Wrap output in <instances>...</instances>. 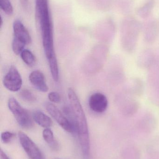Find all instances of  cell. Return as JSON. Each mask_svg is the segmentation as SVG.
<instances>
[{"label":"cell","mask_w":159,"mask_h":159,"mask_svg":"<svg viewBox=\"0 0 159 159\" xmlns=\"http://www.w3.org/2000/svg\"><path fill=\"white\" fill-rule=\"evenodd\" d=\"M68 96L76 131L78 135L82 153L85 157L87 158L90 151V143L86 115L77 95L71 88L68 89Z\"/></svg>","instance_id":"obj_1"},{"label":"cell","mask_w":159,"mask_h":159,"mask_svg":"<svg viewBox=\"0 0 159 159\" xmlns=\"http://www.w3.org/2000/svg\"><path fill=\"white\" fill-rule=\"evenodd\" d=\"M8 107L20 126L26 129L32 127L33 123L29 112L21 106L16 99L10 98L8 100Z\"/></svg>","instance_id":"obj_2"},{"label":"cell","mask_w":159,"mask_h":159,"mask_svg":"<svg viewBox=\"0 0 159 159\" xmlns=\"http://www.w3.org/2000/svg\"><path fill=\"white\" fill-rule=\"evenodd\" d=\"M45 107L49 115L64 130L69 133H73L76 131L75 127L72 121L67 118L53 104L46 103Z\"/></svg>","instance_id":"obj_3"},{"label":"cell","mask_w":159,"mask_h":159,"mask_svg":"<svg viewBox=\"0 0 159 159\" xmlns=\"http://www.w3.org/2000/svg\"><path fill=\"white\" fill-rule=\"evenodd\" d=\"M18 136L21 147L30 159H45L39 148L27 134L20 131Z\"/></svg>","instance_id":"obj_4"},{"label":"cell","mask_w":159,"mask_h":159,"mask_svg":"<svg viewBox=\"0 0 159 159\" xmlns=\"http://www.w3.org/2000/svg\"><path fill=\"white\" fill-rule=\"evenodd\" d=\"M22 83L18 71L15 66H11L3 80L4 86L10 91L16 92L20 89Z\"/></svg>","instance_id":"obj_5"},{"label":"cell","mask_w":159,"mask_h":159,"mask_svg":"<svg viewBox=\"0 0 159 159\" xmlns=\"http://www.w3.org/2000/svg\"><path fill=\"white\" fill-rule=\"evenodd\" d=\"M89 106L91 110L96 113H103L108 106V101L105 95L100 93H96L90 97Z\"/></svg>","instance_id":"obj_6"},{"label":"cell","mask_w":159,"mask_h":159,"mask_svg":"<svg viewBox=\"0 0 159 159\" xmlns=\"http://www.w3.org/2000/svg\"><path fill=\"white\" fill-rule=\"evenodd\" d=\"M13 27L14 38L23 42L26 45L30 43L31 42L30 35L28 30L20 20H15Z\"/></svg>","instance_id":"obj_7"},{"label":"cell","mask_w":159,"mask_h":159,"mask_svg":"<svg viewBox=\"0 0 159 159\" xmlns=\"http://www.w3.org/2000/svg\"><path fill=\"white\" fill-rule=\"evenodd\" d=\"M29 80L32 85L40 91L46 92L49 88L46 82L44 74L39 70H35L31 73L29 75Z\"/></svg>","instance_id":"obj_8"},{"label":"cell","mask_w":159,"mask_h":159,"mask_svg":"<svg viewBox=\"0 0 159 159\" xmlns=\"http://www.w3.org/2000/svg\"><path fill=\"white\" fill-rule=\"evenodd\" d=\"M33 118L39 126L45 129L50 128L52 124L51 119L44 113L39 110L34 112Z\"/></svg>","instance_id":"obj_9"},{"label":"cell","mask_w":159,"mask_h":159,"mask_svg":"<svg viewBox=\"0 0 159 159\" xmlns=\"http://www.w3.org/2000/svg\"><path fill=\"white\" fill-rule=\"evenodd\" d=\"M155 6V2L153 0H150L140 7L137 10V14L140 17L146 19L149 17L151 15Z\"/></svg>","instance_id":"obj_10"},{"label":"cell","mask_w":159,"mask_h":159,"mask_svg":"<svg viewBox=\"0 0 159 159\" xmlns=\"http://www.w3.org/2000/svg\"><path fill=\"white\" fill-rule=\"evenodd\" d=\"M43 135L44 140L51 148L55 150L58 148V144L54 138L53 132L49 128L45 129L43 131Z\"/></svg>","instance_id":"obj_11"},{"label":"cell","mask_w":159,"mask_h":159,"mask_svg":"<svg viewBox=\"0 0 159 159\" xmlns=\"http://www.w3.org/2000/svg\"><path fill=\"white\" fill-rule=\"evenodd\" d=\"M134 0H116V4L119 10L123 14H129L131 12Z\"/></svg>","instance_id":"obj_12"},{"label":"cell","mask_w":159,"mask_h":159,"mask_svg":"<svg viewBox=\"0 0 159 159\" xmlns=\"http://www.w3.org/2000/svg\"><path fill=\"white\" fill-rule=\"evenodd\" d=\"M20 56L23 62L28 66H32L35 64V57L29 49H24L21 53Z\"/></svg>","instance_id":"obj_13"},{"label":"cell","mask_w":159,"mask_h":159,"mask_svg":"<svg viewBox=\"0 0 159 159\" xmlns=\"http://www.w3.org/2000/svg\"><path fill=\"white\" fill-rule=\"evenodd\" d=\"M26 44L18 39L14 38L12 42V49L13 52L17 55H20L22 51L24 50Z\"/></svg>","instance_id":"obj_14"},{"label":"cell","mask_w":159,"mask_h":159,"mask_svg":"<svg viewBox=\"0 0 159 159\" xmlns=\"http://www.w3.org/2000/svg\"><path fill=\"white\" fill-rule=\"evenodd\" d=\"M19 96L22 100L26 102H33L36 101V97L28 89L22 90L19 93Z\"/></svg>","instance_id":"obj_15"},{"label":"cell","mask_w":159,"mask_h":159,"mask_svg":"<svg viewBox=\"0 0 159 159\" xmlns=\"http://www.w3.org/2000/svg\"><path fill=\"white\" fill-rule=\"evenodd\" d=\"M0 7L7 15H11L13 14V7L9 0H1Z\"/></svg>","instance_id":"obj_16"},{"label":"cell","mask_w":159,"mask_h":159,"mask_svg":"<svg viewBox=\"0 0 159 159\" xmlns=\"http://www.w3.org/2000/svg\"><path fill=\"white\" fill-rule=\"evenodd\" d=\"M15 134L12 133L8 131L4 132L1 134V140L4 143H8L11 142Z\"/></svg>","instance_id":"obj_17"},{"label":"cell","mask_w":159,"mask_h":159,"mask_svg":"<svg viewBox=\"0 0 159 159\" xmlns=\"http://www.w3.org/2000/svg\"><path fill=\"white\" fill-rule=\"evenodd\" d=\"M48 98L50 102L53 103H59L61 100L60 95L56 92H51L48 94Z\"/></svg>","instance_id":"obj_18"},{"label":"cell","mask_w":159,"mask_h":159,"mask_svg":"<svg viewBox=\"0 0 159 159\" xmlns=\"http://www.w3.org/2000/svg\"><path fill=\"white\" fill-rule=\"evenodd\" d=\"M20 1L22 7L26 9L29 6V0H20Z\"/></svg>","instance_id":"obj_19"},{"label":"cell","mask_w":159,"mask_h":159,"mask_svg":"<svg viewBox=\"0 0 159 159\" xmlns=\"http://www.w3.org/2000/svg\"><path fill=\"white\" fill-rule=\"evenodd\" d=\"M0 157L1 159H10L2 149L0 150Z\"/></svg>","instance_id":"obj_20"},{"label":"cell","mask_w":159,"mask_h":159,"mask_svg":"<svg viewBox=\"0 0 159 159\" xmlns=\"http://www.w3.org/2000/svg\"><path fill=\"white\" fill-rule=\"evenodd\" d=\"M61 159L56 158V159Z\"/></svg>","instance_id":"obj_21"}]
</instances>
